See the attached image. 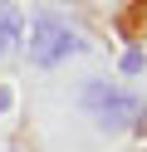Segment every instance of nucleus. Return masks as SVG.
<instances>
[{
  "mask_svg": "<svg viewBox=\"0 0 147 152\" xmlns=\"http://www.w3.org/2000/svg\"><path fill=\"white\" fill-rule=\"evenodd\" d=\"M10 103H15V93H10V88H5V83H0V113H5V108H10Z\"/></svg>",
  "mask_w": 147,
  "mask_h": 152,
  "instance_id": "obj_5",
  "label": "nucleus"
},
{
  "mask_svg": "<svg viewBox=\"0 0 147 152\" xmlns=\"http://www.w3.org/2000/svg\"><path fill=\"white\" fill-rule=\"evenodd\" d=\"M69 54H83V34L54 10H34L29 15V64L34 69H54Z\"/></svg>",
  "mask_w": 147,
  "mask_h": 152,
  "instance_id": "obj_1",
  "label": "nucleus"
},
{
  "mask_svg": "<svg viewBox=\"0 0 147 152\" xmlns=\"http://www.w3.org/2000/svg\"><path fill=\"white\" fill-rule=\"evenodd\" d=\"M142 64H147V59H142V49H132V54H123V74H137V69H142Z\"/></svg>",
  "mask_w": 147,
  "mask_h": 152,
  "instance_id": "obj_4",
  "label": "nucleus"
},
{
  "mask_svg": "<svg viewBox=\"0 0 147 152\" xmlns=\"http://www.w3.org/2000/svg\"><path fill=\"white\" fill-rule=\"evenodd\" d=\"M20 30H25L20 10H15V5H0V59H5V54L20 44Z\"/></svg>",
  "mask_w": 147,
  "mask_h": 152,
  "instance_id": "obj_3",
  "label": "nucleus"
},
{
  "mask_svg": "<svg viewBox=\"0 0 147 152\" xmlns=\"http://www.w3.org/2000/svg\"><path fill=\"white\" fill-rule=\"evenodd\" d=\"M78 98H83V113H88L103 132H123V128H132V123L142 118V98L127 93V88H113V83H103V79L83 83Z\"/></svg>",
  "mask_w": 147,
  "mask_h": 152,
  "instance_id": "obj_2",
  "label": "nucleus"
}]
</instances>
